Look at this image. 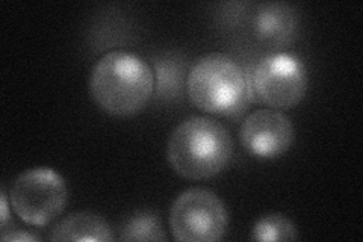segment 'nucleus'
I'll use <instances>...</instances> for the list:
<instances>
[{"label": "nucleus", "instance_id": "obj_1", "mask_svg": "<svg viewBox=\"0 0 363 242\" xmlns=\"http://www.w3.org/2000/svg\"><path fill=\"white\" fill-rule=\"evenodd\" d=\"M89 94L104 112L113 117H132L155 94L153 68L132 52H108L91 70Z\"/></svg>", "mask_w": 363, "mask_h": 242}, {"label": "nucleus", "instance_id": "obj_2", "mask_svg": "<svg viewBox=\"0 0 363 242\" xmlns=\"http://www.w3.org/2000/svg\"><path fill=\"white\" fill-rule=\"evenodd\" d=\"M186 96L201 112L238 119L253 101L248 73L220 52L200 56L186 73Z\"/></svg>", "mask_w": 363, "mask_h": 242}, {"label": "nucleus", "instance_id": "obj_3", "mask_svg": "<svg viewBox=\"0 0 363 242\" xmlns=\"http://www.w3.org/2000/svg\"><path fill=\"white\" fill-rule=\"evenodd\" d=\"M233 141L220 121L189 117L177 124L167 144V159L176 175L188 180L218 176L229 165Z\"/></svg>", "mask_w": 363, "mask_h": 242}, {"label": "nucleus", "instance_id": "obj_4", "mask_svg": "<svg viewBox=\"0 0 363 242\" xmlns=\"http://www.w3.org/2000/svg\"><path fill=\"white\" fill-rule=\"evenodd\" d=\"M11 207L21 221L45 227L62 215L68 189L61 175L49 167L23 171L9 192Z\"/></svg>", "mask_w": 363, "mask_h": 242}, {"label": "nucleus", "instance_id": "obj_5", "mask_svg": "<svg viewBox=\"0 0 363 242\" xmlns=\"http://www.w3.org/2000/svg\"><path fill=\"white\" fill-rule=\"evenodd\" d=\"M253 100L269 109L297 106L308 91L309 77L304 62L288 52L260 60L248 73Z\"/></svg>", "mask_w": 363, "mask_h": 242}, {"label": "nucleus", "instance_id": "obj_6", "mask_svg": "<svg viewBox=\"0 0 363 242\" xmlns=\"http://www.w3.org/2000/svg\"><path fill=\"white\" fill-rule=\"evenodd\" d=\"M229 226V212L217 194L189 188L177 195L169 211V229L176 241H220Z\"/></svg>", "mask_w": 363, "mask_h": 242}, {"label": "nucleus", "instance_id": "obj_7", "mask_svg": "<svg viewBox=\"0 0 363 242\" xmlns=\"http://www.w3.org/2000/svg\"><path fill=\"white\" fill-rule=\"evenodd\" d=\"M295 129L285 114L277 109H259L247 115L240 140L247 152L259 159L285 155L294 144Z\"/></svg>", "mask_w": 363, "mask_h": 242}, {"label": "nucleus", "instance_id": "obj_8", "mask_svg": "<svg viewBox=\"0 0 363 242\" xmlns=\"http://www.w3.org/2000/svg\"><path fill=\"white\" fill-rule=\"evenodd\" d=\"M253 32L267 48H289L300 33V16L297 9L285 2L260 4L253 14Z\"/></svg>", "mask_w": 363, "mask_h": 242}, {"label": "nucleus", "instance_id": "obj_9", "mask_svg": "<svg viewBox=\"0 0 363 242\" xmlns=\"http://www.w3.org/2000/svg\"><path fill=\"white\" fill-rule=\"evenodd\" d=\"M50 241H101L113 239L112 229L104 216L93 212H76L68 215L52 229Z\"/></svg>", "mask_w": 363, "mask_h": 242}, {"label": "nucleus", "instance_id": "obj_10", "mask_svg": "<svg viewBox=\"0 0 363 242\" xmlns=\"http://www.w3.org/2000/svg\"><path fill=\"white\" fill-rule=\"evenodd\" d=\"M155 73V91L161 100L172 101L180 96L186 79L184 75L188 73L184 64H180L174 57H159L153 64Z\"/></svg>", "mask_w": 363, "mask_h": 242}, {"label": "nucleus", "instance_id": "obj_11", "mask_svg": "<svg viewBox=\"0 0 363 242\" xmlns=\"http://www.w3.org/2000/svg\"><path fill=\"white\" fill-rule=\"evenodd\" d=\"M120 238L123 241H167L161 218L150 211L133 214L124 223Z\"/></svg>", "mask_w": 363, "mask_h": 242}, {"label": "nucleus", "instance_id": "obj_12", "mask_svg": "<svg viewBox=\"0 0 363 242\" xmlns=\"http://www.w3.org/2000/svg\"><path fill=\"white\" fill-rule=\"evenodd\" d=\"M253 241H295L298 232L288 216L281 214H268L260 216L252 229Z\"/></svg>", "mask_w": 363, "mask_h": 242}, {"label": "nucleus", "instance_id": "obj_13", "mask_svg": "<svg viewBox=\"0 0 363 242\" xmlns=\"http://www.w3.org/2000/svg\"><path fill=\"white\" fill-rule=\"evenodd\" d=\"M38 236L21 232V230H11L9 233H2V241H38Z\"/></svg>", "mask_w": 363, "mask_h": 242}, {"label": "nucleus", "instance_id": "obj_14", "mask_svg": "<svg viewBox=\"0 0 363 242\" xmlns=\"http://www.w3.org/2000/svg\"><path fill=\"white\" fill-rule=\"evenodd\" d=\"M0 207H2V227H6V223L9 220V211H8V202H6V192L2 191L0 195Z\"/></svg>", "mask_w": 363, "mask_h": 242}]
</instances>
